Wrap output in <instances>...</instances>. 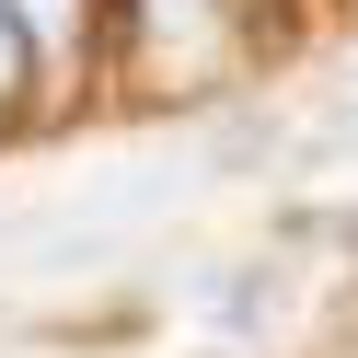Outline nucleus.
I'll use <instances>...</instances> for the list:
<instances>
[{"label": "nucleus", "instance_id": "1", "mask_svg": "<svg viewBox=\"0 0 358 358\" xmlns=\"http://www.w3.org/2000/svg\"><path fill=\"white\" fill-rule=\"evenodd\" d=\"M24 58H35V24H24V12H12V0H0V104L24 93Z\"/></svg>", "mask_w": 358, "mask_h": 358}, {"label": "nucleus", "instance_id": "2", "mask_svg": "<svg viewBox=\"0 0 358 358\" xmlns=\"http://www.w3.org/2000/svg\"><path fill=\"white\" fill-rule=\"evenodd\" d=\"M173 35L208 47V0H150V47H173Z\"/></svg>", "mask_w": 358, "mask_h": 358}, {"label": "nucleus", "instance_id": "3", "mask_svg": "<svg viewBox=\"0 0 358 358\" xmlns=\"http://www.w3.org/2000/svg\"><path fill=\"white\" fill-rule=\"evenodd\" d=\"M12 12L35 24V47H58V35H70V0H12Z\"/></svg>", "mask_w": 358, "mask_h": 358}]
</instances>
